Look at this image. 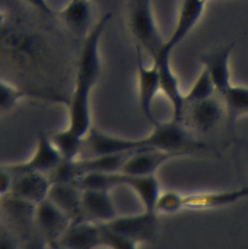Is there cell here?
Masks as SVG:
<instances>
[{
	"instance_id": "cell-25",
	"label": "cell",
	"mask_w": 248,
	"mask_h": 249,
	"mask_svg": "<svg viewBox=\"0 0 248 249\" xmlns=\"http://www.w3.org/2000/svg\"><path fill=\"white\" fill-rule=\"evenodd\" d=\"M182 193L175 190H161L154 211L159 214H173L182 210Z\"/></svg>"
},
{
	"instance_id": "cell-15",
	"label": "cell",
	"mask_w": 248,
	"mask_h": 249,
	"mask_svg": "<svg viewBox=\"0 0 248 249\" xmlns=\"http://www.w3.org/2000/svg\"><path fill=\"white\" fill-rule=\"evenodd\" d=\"M233 48L234 43H230L200 55V63L208 71L219 94L224 93L233 85L230 67V59Z\"/></svg>"
},
{
	"instance_id": "cell-27",
	"label": "cell",
	"mask_w": 248,
	"mask_h": 249,
	"mask_svg": "<svg viewBox=\"0 0 248 249\" xmlns=\"http://www.w3.org/2000/svg\"><path fill=\"white\" fill-rule=\"evenodd\" d=\"M0 249H20V241L0 222Z\"/></svg>"
},
{
	"instance_id": "cell-21",
	"label": "cell",
	"mask_w": 248,
	"mask_h": 249,
	"mask_svg": "<svg viewBox=\"0 0 248 249\" xmlns=\"http://www.w3.org/2000/svg\"><path fill=\"white\" fill-rule=\"evenodd\" d=\"M25 98H42L55 100L58 102L64 101V98L59 95L49 94L38 90L24 89L12 84L8 81L0 79V114L7 113L18 105Z\"/></svg>"
},
{
	"instance_id": "cell-4",
	"label": "cell",
	"mask_w": 248,
	"mask_h": 249,
	"mask_svg": "<svg viewBox=\"0 0 248 249\" xmlns=\"http://www.w3.org/2000/svg\"><path fill=\"white\" fill-rule=\"evenodd\" d=\"M226 118V108L219 93L206 99L188 103L181 122L194 134H203L213 130Z\"/></svg>"
},
{
	"instance_id": "cell-5",
	"label": "cell",
	"mask_w": 248,
	"mask_h": 249,
	"mask_svg": "<svg viewBox=\"0 0 248 249\" xmlns=\"http://www.w3.org/2000/svg\"><path fill=\"white\" fill-rule=\"evenodd\" d=\"M141 149L143 148L140 137H124L91 126L84 138L81 158L129 154Z\"/></svg>"
},
{
	"instance_id": "cell-3",
	"label": "cell",
	"mask_w": 248,
	"mask_h": 249,
	"mask_svg": "<svg viewBox=\"0 0 248 249\" xmlns=\"http://www.w3.org/2000/svg\"><path fill=\"white\" fill-rule=\"evenodd\" d=\"M129 28L138 43L152 59L161 50L164 41L160 36L151 5V0H129Z\"/></svg>"
},
{
	"instance_id": "cell-23",
	"label": "cell",
	"mask_w": 248,
	"mask_h": 249,
	"mask_svg": "<svg viewBox=\"0 0 248 249\" xmlns=\"http://www.w3.org/2000/svg\"><path fill=\"white\" fill-rule=\"evenodd\" d=\"M220 95L225 104L226 119L230 124L248 115V87L232 85Z\"/></svg>"
},
{
	"instance_id": "cell-26",
	"label": "cell",
	"mask_w": 248,
	"mask_h": 249,
	"mask_svg": "<svg viewBox=\"0 0 248 249\" xmlns=\"http://www.w3.org/2000/svg\"><path fill=\"white\" fill-rule=\"evenodd\" d=\"M100 225L102 247H106L108 249H138L139 244L132 239L114 231L105 224Z\"/></svg>"
},
{
	"instance_id": "cell-19",
	"label": "cell",
	"mask_w": 248,
	"mask_h": 249,
	"mask_svg": "<svg viewBox=\"0 0 248 249\" xmlns=\"http://www.w3.org/2000/svg\"><path fill=\"white\" fill-rule=\"evenodd\" d=\"M92 10L89 0H69L59 11L58 18L74 35L85 37L91 28Z\"/></svg>"
},
{
	"instance_id": "cell-6",
	"label": "cell",
	"mask_w": 248,
	"mask_h": 249,
	"mask_svg": "<svg viewBox=\"0 0 248 249\" xmlns=\"http://www.w3.org/2000/svg\"><path fill=\"white\" fill-rule=\"evenodd\" d=\"M62 161V159L53 146L50 135L40 132L31 155L19 162L5 163L12 175L21 172H38L50 175Z\"/></svg>"
},
{
	"instance_id": "cell-33",
	"label": "cell",
	"mask_w": 248,
	"mask_h": 249,
	"mask_svg": "<svg viewBox=\"0 0 248 249\" xmlns=\"http://www.w3.org/2000/svg\"><path fill=\"white\" fill-rule=\"evenodd\" d=\"M60 249H64V248H60Z\"/></svg>"
},
{
	"instance_id": "cell-31",
	"label": "cell",
	"mask_w": 248,
	"mask_h": 249,
	"mask_svg": "<svg viewBox=\"0 0 248 249\" xmlns=\"http://www.w3.org/2000/svg\"><path fill=\"white\" fill-rule=\"evenodd\" d=\"M6 18H7V16L6 14L0 10V29L2 27L5 26V22H6Z\"/></svg>"
},
{
	"instance_id": "cell-9",
	"label": "cell",
	"mask_w": 248,
	"mask_h": 249,
	"mask_svg": "<svg viewBox=\"0 0 248 249\" xmlns=\"http://www.w3.org/2000/svg\"><path fill=\"white\" fill-rule=\"evenodd\" d=\"M136 54L138 104L142 115L153 125L158 122L153 112V104L158 92L160 91L159 70L155 62H153L150 66H146L143 63L141 48H139L138 46L136 48Z\"/></svg>"
},
{
	"instance_id": "cell-28",
	"label": "cell",
	"mask_w": 248,
	"mask_h": 249,
	"mask_svg": "<svg viewBox=\"0 0 248 249\" xmlns=\"http://www.w3.org/2000/svg\"><path fill=\"white\" fill-rule=\"evenodd\" d=\"M13 184V175L6 168L5 164H0V198L10 194Z\"/></svg>"
},
{
	"instance_id": "cell-20",
	"label": "cell",
	"mask_w": 248,
	"mask_h": 249,
	"mask_svg": "<svg viewBox=\"0 0 248 249\" xmlns=\"http://www.w3.org/2000/svg\"><path fill=\"white\" fill-rule=\"evenodd\" d=\"M119 185L130 189L140 200L144 210L154 211L157 198L161 191L156 175H135L120 171Z\"/></svg>"
},
{
	"instance_id": "cell-7",
	"label": "cell",
	"mask_w": 248,
	"mask_h": 249,
	"mask_svg": "<svg viewBox=\"0 0 248 249\" xmlns=\"http://www.w3.org/2000/svg\"><path fill=\"white\" fill-rule=\"evenodd\" d=\"M105 225L114 231L140 244L151 242L156 238L159 221L156 212L143 210L135 214L118 215Z\"/></svg>"
},
{
	"instance_id": "cell-29",
	"label": "cell",
	"mask_w": 248,
	"mask_h": 249,
	"mask_svg": "<svg viewBox=\"0 0 248 249\" xmlns=\"http://www.w3.org/2000/svg\"><path fill=\"white\" fill-rule=\"evenodd\" d=\"M47 243L35 231L32 235L20 242V249H45Z\"/></svg>"
},
{
	"instance_id": "cell-22",
	"label": "cell",
	"mask_w": 248,
	"mask_h": 249,
	"mask_svg": "<svg viewBox=\"0 0 248 249\" xmlns=\"http://www.w3.org/2000/svg\"><path fill=\"white\" fill-rule=\"evenodd\" d=\"M50 138L63 160H77L82 156L84 138L66 126L50 135Z\"/></svg>"
},
{
	"instance_id": "cell-13",
	"label": "cell",
	"mask_w": 248,
	"mask_h": 249,
	"mask_svg": "<svg viewBox=\"0 0 248 249\" xmlns=\"http://www.w3.org/2000/svg\"><path fill=\"white\" fill-rule=\"evenodd\" d=\"M246 197H248L247 186L223 191L182 193V207L183 209H210L233 204Z\"/></svg>"
},
{
	"instance_id": "cell-16",
	"label": "cell",
	"mask_w": 248,
	"mask_h": 249,
	"mask_svg": "<svg viewBox=\"0 0 248 249\" xmlns=\"http://www.w3.org/2000/svg\"><path fill=\"white\" fill-rule=\"evenodd\" d=\"M181 158L179 155L158 149H141L133 152L124 161L121 172L135 175H156L167 161Z\"/></svg>"
},
{
	"instance_id": "cell-18",
	"label": "cell",
	"mask_w": 248,
	"mask_h": 249,
	"mask_svg": "<svg viewBox=\"0 0 248 249\" xmlns=\"http://www.w3.org/2000/svg\"><path fill=\"white\" fill-rule=\"evenodd\" d=\"M48 198L72 222L84 220L82 214V189L77 184L52 182Z\"/></svg>"
},
{
	"instance_id": "cell-14",
	"label": "cell",
	"mask_w": 248,
	"mask_h": 249,
	"mask_svg": "<svg viewBox=\"0 0 248 249\" xmlns=\"http://www.w3.org/2000/svg\"><path fill=\"white\" fill-rule=\"evenodd\" d=\"M57 245L64 249H98L102 247L101 225L88 220L73 221Z\"/></svg>"
},
{
	"instance_id": "cell-12",
	"label": "cell",
	"mask_w": 248,
	"mask_h": 249,
	"mask_svg": "<svg viewBox=\"0 0 248 249\" xmlns=\"http://www.w3.org/2000/svg\"><path fill=\"white\" fill-rule=\"evenodd\" d=\"M52 180L49 175L38 172H21L13 175L9 195L37 205L49 196Z\"/></svg>"
},
{
	"instance_id": "cell-17",
	"label": "cell",
	"mask_w": 248,
	"mask_h": 249,
	"mask_svg": "<svg viewBox=\"0 0 248 249\" xmlns=\"http://www.w3.org/2000/svg\"><path fill=\"white\" fill-rule=\"evenodd\" d=\"M206 2L207 0H183L174 29L169 38L164 41L162 45L164 51L172 53L174 48L191 32L199 21L204 12Z\"/></svg>"
},
{
	"instance_id": "cell-24",
	"label": "cell",
	"mask_w": 248,
	"mask_h": 249,
	"mask_svg": "<svg viewBox=\"0 0 248 249\" xmlns=\"http://www.w3.org/2000/svg\"><path fill=\"white\" fill-rule=\"evenodd\" d=\"M216 93L218 92L208 71L204 67H202L200 73L197 75L196 79L189 89L188 92L184 94L185 105L188 103L206 99L215 95Z\"/></svg>"
},
{
	"instance_id": "cell-10",
	"label": "cell",
	"mask_w": 248,
	"mask_h": 249,
	"mask_svg": "<svg viewBox=\"0 0 248 249\" xmlns=\"http://www.w3.org/2000/svg\"><path fill=\"white\" fill-rule=\"evenodd\" d=\"M170 54L171 53L161 48L159 53L153 58V62L156 63L159 70L160 91L165 95L171 106V119L181 122L185 109V96L181 90L178 78L171 67Z\"/></svg>"
},
{
	"instance_id": "cell-11",
	"label": "cell",
	"mask_w": 248,
	"mask_h": 249,
	"mask_svg": "<svg viewBox=\"0 0 248 249\" xmlns=\"http://www.w3.org/2000/svg\"><path fill=\"white\" fill-rule=\"evenodd\" d=\"M83 219L97 224H107L117 216L111 191L102 189H82Z\"/></svg>"
},
{
	"instance_id": "cell-8",
	"label": "cell",
	"mask_w": 248,
	"mask_h": 249,
	"mask_svg": "<svg viewBox=\"0 0 248 249\" xmlns=\"http://www.w3.org/2000/svg\"><path fill=\"white\" fill-rule=\"evenodd\" d=\"M72 221L49 198L35 207V231L47 244H58Z\"/></svg>"
},
{
	"instance_id": "cell-30",
	"label": "cell",
	"mask_w": 248,
	"mask_h": 249,
	"mask_svg": "<svg viewBox=\"0 0 248 249\" xmlns=\"http://www.w3.org/2000/svg\"><path fill=\"white\" fill-rule=\"evenodd\" d=\"M28 5H30L32 8L36 9L37 11L45 14V15H52L53 9L51 5L49 4L48 0H25Z\"/></svg>"
},
{
	"instance_id": "cell-32",
	"label": "cell",
	"mask_w": 248,
	"mask_h": 249,
	"mask_svg": "<svg viewBox=\"0 0 248 249\" xmlns=\"http://www.w3.org/2000/svg\"><path fill=\"white\" fill-rule=\"evenodd\" d=\"M45 249H60V247L57 244H47Z\"/></svg>"
},
{
	"instance_id": "cell-2",
	"label": "cell",
	"mask_w": 248,
	"mask_h": 249,
	"mask_svg": "<svg viewBox=\"0 0 248 249\" xmlns=\"http://www.w3.org/2000/svg\"><path fill=\"white\" fill-rule=\"evenodd\" d=\"M141 138L143 149H158L171 152L180 157L193 155L206 149L182 122L170 119L169 121H158L153 124L151 131Z\"/></svg>"
},
{
	"instance_id": "cell-1",
	"label": "cell",
	"mask_w": 248,
	"mask_h": 249,
	"mask_svg": "<svg viewBox=\"0 0 248 249\" xmlns=\"http://www.w3.org/2000/svg\"><path fill=\"white\" fill-rule=\"evenodd\" d=\"M111 18V13L102 15L84 37L77 62L73 90L66 102L68 110L67 126L83 137L88 134L92 126L91 93L100 77V43Z\"/></svg>"
}]
</instances>
